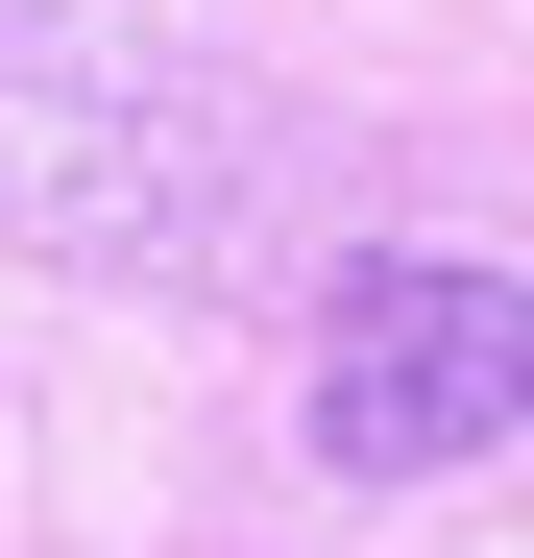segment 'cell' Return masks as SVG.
Returning a JSON list of instances; mask_svg holds the SVG:
<instances>
[{"mask_svg":"<svg viewBox=\"0 0 534 558\" xmlns=\"http://www.w3.org/2000/svg\"><path fill=\"white\" fill-rule=\"evenodd\" d=\"M292 389H316V461H340V486H437V461L534 437V292H510V267L389 243V267H340V292H316Z\"/></svg>","mask_w":534,"mask_h":558,"instance_id":"obj_1","label":"cell"},{"mask_svg":"<svg viewBox=\"0 0 534 558\" xmlns=\"http://www.w3.org/2000/svg\"><path fill=\"white\" fill-rule=\"evenodd\" d=\"M219 122L170 98L146 49H49V25H0V243H49V267H195L219 243Z\"/></svg>","mask_w":534,"mask_h":558,"instance_id":"obj_2","label":"cell"}]
</instances>
